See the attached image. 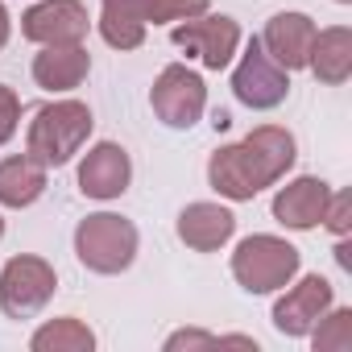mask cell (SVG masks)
<instances>
[{"label":"cell","mask_w":352,"mask_h":352,"mask_svg":"<svg viewBox=\"0 0 352 352\" xmlns=\"http://www.w3.org/2000/svg\"><path fill=\"white\" fill-rule=\"evenodd\" d=\"M298 157L294 133L282 124H257L232 145L208 157V187L228 204H253L265 187L282 183Z\"/></svg>","instance_id":"6da1fadb"},{"label":"cell","mask_w":352,"mask_h":352,"mask_svg":"<svg viewBox=\"0 0 352 352\" xmlns=\"http://www.w3.org/2000/svg\"><path fill=\"white\" fill-rule=\"evenodd\" d=\"M208 13V0H100V38L112 50H137L149 25H174Z\"/></svg>","instance_id":"7a4b0ae2"},{"label":"cell","mask_w":352,"mask_h":352,"mask_svg":"<svg viewBox=\"0 0 352 352\" xmlns=\"http://www.w3.org/2000/svg\"><path fill=\"white\" fill-rule=\"evenodd\" d=\"M96 129V116L83 100H50L34 112L25 129V153H34L46 170L67 166L75 153H83L87 137Z\"/></svg>","instance_id":"3957f363"},{"label":"cell","mask_w":352,"mask_h":352,"mask_svg":"<svg viewBox=\"0 0 352 352\" xmlns=\"http://www.w3.org/2000/svg\"><path fill=\"white\" fill-rule=\"evenodd\" d=\"M302 270V253L274 232H253L232 249V278L245 294H274Z\"/></svg>","instance_id":"277c9868"},{"label":"cell","mask_w":352,"mask_h":352,"mask_svg":"<svg viewBox=\"0 0 352 352\" xmlns=\"http://www.w3.org/2000/svg\"><path fill=\"white\" fill-rule=\"evenodd\" d=\"M137 249H141L137 224L116 212H91L75 228V257L91 274H104V278L124 274L137 261Z\"/></svg>","instance_id":"5b68a950"},{"label":"cell","mask_w":352,"mask_h":352,"mask_svg":"<svg viewBox=\"0 0 352 352\" xmlns=\"http://www.w3.org/2000/svg\"><path fill=\"white\" fill-rule=\"evenodd\" d=\"M58 290V274L38 253H17L0 265V311L9 319H34Z\"/></svg>","instance_id":"8992f818"},{"label":"cell","mask_w":352,"mask_h":352,"mask_svg":"<svg viewBox=\"0 0 352 352\" xmlns=\"http://www.w3.org/2000/svg\"><path fill=\"white\" fill-rule=\"evenodd\" d=\"M149 108L166 129H195L199 116L208 112V83L195 67L170 63L157 71L149 87Z\"/></svg>","instance_id":"52a82bcc"},{"label":"cell","mask_w":352,"mask_h":352,"mask_svg":"<svg viewBox=\"0 0 352 352\" xmlns=\"http://www.w3.org/2000/svg\"><path fill=\"white\" fill-rule=\"evenodd\" d=\"M170 42L187 54H195L208 71H228L236 50H241V25L228 13H199L191 21H174Z\"/></svg>","instance_id":"ba28073f"},{"label":"cell","mask_w":352,"mask_h":352,"mask_svg":"<svg viewBox=\"0 0 352 352\" xmlns=\"http://www.w3.org/2000/svg\"><path fill=\"white\" fill-rule=\"evenodd\" d=\"M232 96L249 112H270V108L286 104V96H290V71H282L265 54L261 38H249L241 63L232 67Z\"/></svg>","instance_id":"9c48e42d"},{"label":"cell","mask_w":352,"mask_h":352,"mask_svg":"<svg viewBox=\"0 0 352 352\" xmlns=\"http://www.w3.org/2000/svg\"><path fill=\"white\" fill-rule=\"evenodd\" d=\"M286 294L274 302V327L282 331V336H290V340H307L311 336V327L336 307V286L323 278V274H302V278H294L290 286H282Z\"/></svg>","instance_id":"30bf717a"},{"label":"cell","mask_w":352,"mask_h":352,"mask_svg":"<svg viewBox=\"0 0 352 352\" xmlns=\"http://www.w3.org/2000/svg\"><path fill=\"white\" fill-rule=\"evenodd\" d=\"M91 17L83 0H38L21 13V38L34 46H75L87 42Z\"/></svg>","instance_id":"8fae6325"},{"label":"cell","mask_w":352,"mask_h":352,"mask_svg":"<svg viewBox=\"0 0 352 352\" xmlns=\"http://www.w3.org/2000/svg\"><path fill=\"white\" fill-rule=\"evenodd\" d=\"M133 183V157L124 145L116 141H96L83 157H79V191L87 199H100V204H112L129 191Z\"/></svg>","instance_id":"7c38bea8"},{"label":"cell","mask_w":352,"mask_h":352,"mask_svg":"<svg viewBox=\"0 0 352 352\" xmlns=\"http://www.w3.org/2000/svg\"><path fill=\"white\" fill-rule=\"evenodd\" d=\"M327 199H331V183H323L319 174H298L286 187H278L270 212L282 228L290 232H311L323 224V212H327Z\"/></svg>","instance_id":"4fadbf2b"},{"label":"cell","mask_w":352,"mask_h":352,"mask_svg":"<svg viewBox=\"0 0 352 352\" xmlns=\"http://www.w3.org/2000/svg\"><path fill=\"white\" fill-rule=\"evenodd\" d=\"M179 241L195 253H220L232 236H236V216L232 208L224 204H212V199H195L179 212V224H174Z\"/></svg>","instance_id":"5bb4252c"},{"label":"cell","mask_w":352,"mask_h":352,"mask_svg":"<svg viewBox=\"0 0 352 352\" xmlns=\"http://www.w3.org/2000/svg\"><path fill=\"white\" fill-rule=\"evenodd\" d=\"M315 34H319V25L307 13H274L261 30V46L282 71H307Z\"/></svg>","instance_id":"9a60e30c"},{"label":"cell","mask_w":352,"mask_h":352,"mask_svg":"<svg viewBox=\"0 0 352 352\" xmlns=\"http://www.w3.org/2000/svg\"><path fill=\"white\" fill-rule=\"evenodd\" d=\"M30 71H34V83L42 91L67 96V91H75V87L87 83L91 54H87L83 42H75V46H42V54H34V67Z\"/></svg>","instance_id":"2e32d148"},{"label":"cell","mask_w":352,"mask_h":352,"mask_svg":"<svg viewBox=\"0 0 352 352\" xmlns=\"http://www.w3.org/2000/svg\"><path fill=\"white\" fill-rule=\"evenodd\" d=\"M46 166L34 153L0 157V208H30L46 195Z\"/></svg>","instance_id":"e0dca14e"},{"label":"cell","mask_w":352,"mask_h":352,"mask_svg":"<svg viewBox=\"0 0 352 352\" xmlns=\"http://www.w3.org/2000/svg\"><path fill=\"white\" fill-rule=\"evenodd\" d=\"M307 71L327 83V87H340L348 83L352 75V30L348 25H327L315 34V46H311V58H307Z\"/></svg>","instance_id":"ac0fdd59"},{"label":"cell","mask_w":352,"mask_h":352,"mask_svg":"<svg viewBox=\"0 0 352 352\" xmlns=\"http://www.w3.org/2000/svg\"><path fill=\"white\" fill-rule=\"evenodd\" d=\"M30 348L34 352H91L96 348V331L83 319H75V315H58V319H46L30 336Z\"/></svg>","instance_id":"d6986e66"},{"label":"cell","mask_w":352,"mask_h":352,"mask_svg":"<svg viewBox=\"0 0 352 352\" xmlns=\"http://www.w3.org/2000/svg\"><path fill=\"white\" fill-rule=\"evenodd\" d=\"M307 340L315 352H352V307H331Z\"/></svg>","instance_id":"ffe728a7"},{"label":"cell","mask_w":352,"mask_h":352,"mask_svg":"<svg viewBox=\"0 0 352 352\" xmlns=\"http://www.w3.org/2000/svg\"><path fill=\"white\" fill-rule=\"evenodd\" d=\"M323 224H327L331 236H348L352 232V195L348 191H331L327 212H323Z\"/></svg>","instance_id":"44dd1931"},{"label":"cell","mask_w":352,"mask_h":352,"mask_svg":"<svg viewBox=\"0 0 352 352\" xmlns=\"http://www.w3.org/2000/svg\"><path fill=\"white\" fill-rule=\"evenodd\" d=\"M21 124V100L9 83H0V145H9Z\"/></svg>","instance_id":"7402d4cb"},{"label":"cell","mask_w":352,"mask_h":352,"mask_svg":"<svg viewBox=\"0 0 352 352\" xmlns=\"http://www.w3.org/2000/svg\"><path fill=\"white\" fill-rule=\"evenodd\" d=\"M216 344H220V336L199 331V327H183V331L166 336V352H179V348H216Z\"/></svg>","instance_id":"603a6c76"},{"label":"cell","mask_w":352,"mask_h":352,"mask_svg":"<svg viewBox=\"0 0 352 352\" xmlns=\"http://www.w3.org/2000/svg\"><path fill=\"white\" fill-rule=\"evenodd\" d=\"M9 38H13V17H9V9H5V0H0V50L9 46Z\"/></svg>","instance_id":"cb8c5ba5"},{"label":"cell","mask_w":352,"mask_h":352,"mask_svg":"<svg viewBox=\"0 0 352 352\" xmlns=\"http://www.w3.org/2000/svg\"><path fill=\"white\" fill-rule=\"evenodd\" d=\"M212 124H216V129H228L232 120H228V112H216V116H212Z\"/></svg>","instance_id":"d4e9b609"},{"label":"cell","mask_w":352,"mask_h":352,"mask_svg":"<svg viewBox=\"0 0 352 352\" xmlns=\"http://www.w3.org/2000/svg\"><path fill=\"white\" fill-rule=\"evenodd\" d=\"M0 236H5V216H0Z\"/></svg>","instance_id":"484cf974"},{"label":"cell","mask_w":352,"mask_h":352,"mask_svg":"<svg viewBox=\"0 0 352 352\" xmlns=\"http://www.w3.org/2000/svg\"><path fill=\"white\" fill-rule=\"evenodd\" d=\"M336 5H352V0H336Z\"/></svg>","instance_id":"4316f807"}]
</instances>
